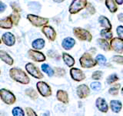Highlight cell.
<instances>
[{
  "mask_svg": "<svg viewBox=\"0 0 123 116\" xmlns=\"http://www.w3.org/2000/svg\"><path fill=\"white\" fill-rule=\"evenodd\" d=\"M9 77L14 81L21 84L27 85L30 83V78L22 69L18 67H12L9 70Z\"/></svg>",
  "mask_w": 123,
  "mask_h": 116,
  "instance_id": "obj_1",
  "label": "cell"
},
{
  "mask_svg": "<svg viewBox=\"0 0 123 116\" xmlns=\"http://www.w3.org/2000/svg\"><path fill=\"white\" fill-rule=\"evenodd\" d=\"M0 98L8 105H12L16 102V97L11 91L6 88L0 89Z\"/></svg>",
  "mask_w": 123,
  "mask_h": 116,
  "instance_id": "obj_2",
  "label": "cell"
},
{
  "mask_svg": "<svg viewBox=\"0 0 123 116\" xmlns=\"http://www.w3.org/2000/svg\"><path fill=\"white\" fill-rule=\"evenodd\" d=\"M36 89L37 91L39 93V94L43 98H49V97H51L52 94L51 87L45 81H38L36 83Z\"/></svg>",
  "mask_w": 123,
  "mask_h": 116,
  "instance_id": "obj_3",
  "label": "cell"
},
{
  "mask_svg": "<svg viewBox=\"0 0 123 116\" xmlns=\"http://www.w3.org/2000/svg\"><path fill=\"white\" fill-rule=\"evenodd\" d=\"M79 63L81 67L83 68H92L97 65V62L93 59V57L88 53H85L83 55L80 57Z\"/></svg>",
  "mask_w": 123,
  "mask_h": 116,
  "instance_id": "obj_4",
  "label": "cell"
},
{
  "mask_svg": "<svg viewBox=\"0 0 123 116\" xmlns=\"http://www.w3.org/2000/svg\"><path fill=\"white\" fill-rule=\"evenodd\" d=\"M73 33L77 39L81 41H88L91 42L92 40V36L88 30L80 28V27H75L73 29Z\"/></svg>",
  "mask_w": 123,
  "mask_h": 116,
  "instance_id": "obj_5",
  "label": "cell"
},
{
  "mask_svg": "<svg viewBox=\"0 0 123 116\" xmlns=\"http://www.w3.org/2000/svg\"><path fill=\"white\" fill-rule=\"evenodd\" d=\"M25 71L29 75L35 77L36 79H42L44 77L43 73L41 72L38 67H36L33 63H27L25 64Z\"/></svg>",
  "mask_w": 123,
  "mask_h": 116,
  "instance_id": "obj_6",
  "label": "cell"
},
{
  "mask_svg": "<svg viewBox=\"0 0 123 116\" xmlns=\"http://www.w3.org/2000/svg\"><path fill=\"white\" fill-rule=\"evenodd\" d=\"M86 6L87 0H73L68 8V11L71 14H76Z\"/></svg>",
  "mask_w": 123,
  "mask_h": 116,
  "instance_id": "obj_7",
  "label": "cell"
},
{
  "mask_svg": "<svg viewBox=\"0 0 123 116\" xmlns=\"http://www.w3.org/2000/svg\"><path fill=\"white\" fill-rule=\"evenodd\" d=\"M27 19H28L33 26L36 27H41V26H46L49 22V19L40 17L33 14H29L27 15Z\"/></svg>",
  "mask_w": 123,
  "mask_h": 116,
  "instance_id": "obj_8",
  "label": "cell"
},
{
  "mask_svg": "<svg viewBox=\"0 0 123 116\" xmlns=\"http://www.w3.org/2000/svg\"><path fill=\"white\" fill-rule=\"evenodd\" d=\"M28 55H29V57L31 60L35 61V62H38V63L44 62L46 60V57L44 55L43 53L38 51V50H33V49L29 50Z\"/></svg>",
  "mask_w": 123,
  "mask_h": 116,
  "instance_id": "obj_9",
  "label": "cell"
},
{
  "mask_svg": "<svg viewBox=\"0 0 123 116\" xmlns=\"http://www.w3.org/2000/svg\"><path fill=\"white\" fill-rule=\"evenodd\" d=\"M70 76L73 80L78 81V82L86 79V74L82 70L75 67H72L70 69Z\"/></svg>",
  "mask_w": 123,
  "mask_h": 116,
  "instance_id": "obj_10",
  "label": "cell"
},
{
  "mask_svg": "<svg viewBox=\"0 0 123 116\" xmlns=\"http://www.w3.org/2000/svg\"><path fill=\"white\" fill-rule=\"evenodd\" d=\"M110 49L118 53H123V40L119 38H113L110 42Z\"/></svg>",
  "mask_w": 123,
  "mask_h": 116,
  "instance_id": "obj_11",
  "label": "cell"
},
{
  "mask_svg": "<svg viewBox=\"0 0 123 116\" xmlns=\"http://www.w3.org/2000/svg\"><path fill=\"white\" fill-rule=\"evenodd\" d=\"M42 32L45 37L48 39L49 41H55L56 39V32L52 26H44L42 29Z\"/></svg>",
  "mask_w": 123,
  "mask_h": 116,
  "instance_id": "obj_12",
  "label": "cell"
},
{
  "mask_svg": "<svg viewBox=\"0 0 123 116\" xmlns=\"http://www.w3.org/2000/svg\"><path fill=\"white\" fill-rule=\"evenodd\" d=\"M76 93L80 99H84L89 96L90 89L86 84H80L76 88Z\"/></svg>",
  "mask_w": 123,
  "mask_h": 116,
  "instance_id": "obj_13",
  "label": "cell"
},
{
  "mask_svg": "<svg viewBox=\"0 0 123 116\" xmlns=\"http://www.w3.org/2000/svg\"><path fill=\"white\" fill-rule=\"evenodd\" d=\"M2 41L4 44H6L8 46H12L15 44V37L10 32H6L2 35Z\"/></svg>",
  "mask_w": 123,
  "mask_h": 116,
  "instance_id": "obj_14",
  "label": "cell"
},
{
  "mask_svg": "<svg viewBox=\"0 0 123 116\" xmlns=\"http://www.w3.org/2000/svg\"><path fill=\"white\" fill-rule=\"evenodd\" d=\"M56 99L59 102L67 104L69 102V98L67 91L64 90H58L56 92Z\"/></svg>",
  "mask_w": 123,
  "mask_h": 116,
  "instance_id": "obj_15",
  "label": "cell"
},
{
  "mask_svg": "<svg viewBox=\"0 0 123 116\" xmlns=\"http://www.w3.org/2000/svg\"><path fill=\"white\" fill-rule=\"evenodd\" d=\"M0 60L9 66H12L14 64V60L9 53L5 50H0Z\"/></svg>",
  "mask_w": 123,
  "mask_h": 116,
  "instance_id": "obj_16",
  "label": "cell"
},
{
  "mask_svg": "<svg viewBox=\"0 0 123 116\" xmlns=\"http://www.w3.org/2000/svg\"><path fill=\"white\" fill-rule=\"evenodd\" d=\"M95 105L97 107L98 109L103 112V113H106L109 110V107H108V104L105 102V99H103L102 98H98L95 101Z\"/></svg>",
  "mask_w": 123,
  "mask_h": 116,
  "instance_id": "obj_17",
  "label": "cell"
},
{
  "mask_svg": "<svg viewBox=\"0 0 123 116\" xmlns=\"http://www.w3.org/2000/svg\"><path fill=\"white\" fill-rule=\"evenodd\" d=\"M75 40L72 37L65 38L62 40V46L63 49L66 50H71L75 46Z\"/></svg>",
  "mask_w": 123,
  "mask_h": 116,
  "instance_id": "obj_18",
  "label": "cell"
},
{
  "mask_svg": "<svg viewBox=\"0 0 123 116\" xmlns=\"http://www.w3.org/2000/svg\"><path fill=\"white\" fill-rule=\"evenodd\" d=\"M13 26L12 21L10 16H7L5 19H2L0 20V28L9 29Z\"/></svg>",
  "mask_w": 123,
  "mask_h": 116,
  "instance_id": "obj_19",
  "label": "cell"
},
{
  "mask_svg": "<svg viewBox=\"0 0 123 116\" xmlns=\"http://www.w3.org/2000/svg\"><path fill=\"white\" fill-rule=\"evenodd\" d=\"M110 107L113 112H115V113H118V112H120V111L122 110V104L120 101L112 100L110 102Z\"/></svg>",
  "mask_w": 123,
  "mask_h": 116,
  "instance_id": "obj_20",
  "label": "cell"
},
{
  "mask_svg": "<svg viewBox=\"0 0 123 116\" xmlns=\"http://www.w3.org/2000/svg\"><path fill=\"white\" fill-rule=\"evenodd\" d=\"M45 42L43 39H42V38L36 39V40H35L32 44V46L33 50H42L45 47Z\"/></svg>",
  "mask_w": 123,
  "mask_h": 116,
  "instance_id": "obj_21",
  "label": "cell"
},
{
  "mask_svg": "<svg viewBox=\"0 0 123 116\" xmlns=\"http://www.w3.org/2000/svg\"><path fill=\"white\" fill-rule=\"evenodd\" d=\"M62 59L64 60V63L67 65V67H72L75 64V59L71 55H69L67 53H62Z\"/></svg>",
  "mask_w": 123,
  "mask_h": 116,
  "instance_id": "obj_22",
  "label": "cell"
},
{
  "mask_svg": "<svg viewBox=\"0 0 123 116\" xmlns=\"http://www.w3.org/2000/svg\"><path fill=\"white\" fill-rule=\"evenodd\" d=\"M98 22L100 23L101 26L104 27L106 29H111V22H109V20L108 19V18H106L105 16H103V15H101L98 18Z\"/></svg>",
  "mask_w": 123,
  "mask_h": 116,
  "instance_id": "obj_23",
  "label": "cell"
},
{
  "mask_svg": "<svg viewBox=\"0 0 123 116\" xmlns=\"http://www.w3.org/2000/svg\"><path fill=\"white\" fill-rule=\"evenodd\" d=\"M25 94L29 97V98H30L32 100H37L38 97V94L37 91L35 90L34 88L32 87H29V88H27L25 89Z\"/></svg>",
  "mask_w": 123,
  "mask_h": 116,
  "instance_id": "obj_24",
  "label": "cell"
},
{
  "mask_svg": "<svg viewBox=\"0 0 123 116\" xmlns=\"http://www.w3.org/2000/svg\"><path fill=\"white\" fill-rule=\"evenodd\" d=\"M41 69L42 71L44 73H45L49 77H52L54 76V70L52 68L49 64H43L41 66Z\"/></svg>",
  "mask_w": 123,
  "mask_h": 116,
  "instance_id": "obj_25",
  "label": "cell"
},
{
  "mask_svg": "<svg viewBox=\"0 0 123 116\" xmlns=\"http://www.w3.org/2000/svg\"><path fill=\"white\" fill-rule=\"evenodd\" d=\"M105 5L111 13H115L118 10V7L114 0H105Z\"/></svg>",
  "mask_w": 123,
  "mask_h": 116,
  "instance_id": "obj_26",
  "label": "cell"
},
{
  "mask_svg": "<svg viewBox=\"0 0 123 116\" xmlns=\"http://www.w3.org/2000/svg\"><path fill=\"white\" fill-rule=\"evenodd\" d=\"M98 44H99L100 47H101L103 50H105V51H109V50H111L109 44L108 43V41L106 40H105V39H98Z\"/></svg>",
  "mask_w": 123,
  "mask_h": 116,
  "instance_id": "obj_27",
  "label": "cell"
},
{
  "mask_svg": "<svg viewBox=\"0 0 123 116\" xmlns=\"http://www.w3.org/2000/svg\"><path fill=\"white\" fill-rule=\"evenodd\" d=\"M12 114L13 116H25V111L20 107H15L12 110Z\"/></svg>",
  "mask_w": 123,
  "mask_h": 116,
  "instance_id": "obj_28",
  "label": "cell"
},
{
  "mask_svg": "<svg viewBox=\"0 0 123 116\" xmlns=\"http://www.w3.org/2000/svg\"><path fill=\"white\" fill-rule=\"evenodd\" d=\"M9 16L11 17V19H12V21L13 24L17 26L18 24L19 19H20V15H19V13H17V12H13V13L12 15H10Z\"/></svg>",
  "mask_w": 123,
  "mask_h": 116,
  "instance_id": "obj_29",
  "label": "cell"
},
{
  "mask_svg": "<svg viewBox=\"0 0 123 116\" xmlns=\"http://www.w3.org/2000/svg\"><path fill=\"white\" fill-rule=\"evenodd\" d=\"M54 75L56 77H63L65 75V70L62 67H54Z\"/></svg>",
  "mask_w": 123,
  "mask_h": 116,
  "instance_id": "obj_30",
  "label": "cell"
},
{
  "mask_svg": "<svg viewBox=\"0 0 123 116\" xmlns=\"http://www.w3.org/2000/svg\"><path fill=\"white\" fill-rule=\"evenodd\" d=\"M100 34H101V36L102 37H105L106 40H111L112 38V33L109 29H102Z\"/></svg>",
  "mask_w": 123,
  "mask_h": 116,
  "instance_id": "obj_31",
  "label": "cell"
},
{
  "mask_svg": "<svg viewBox=\"0 0 123 116\" xmlns=\"http://www.w3.org/2000/svg\"><path fill=\"white\" fill-rule=\"evenodd\" d=\"M95 60L97 62V64H98L100 65H104L106 63V58L103 55H102V54H98V55L96 56Z\"/></svg>",
  "mask_w": 123,
  "mask_h": 116,
  "instance_id": "obj_32",
  "label": "cell"
},
{
  "mask_svg": "<svg viewBox=\"0 0 123 116\" xmlns=\"http://www.w3.org/2000/svg\"><path fill=\"white\" fill-rule=\"evenodd\" d=\"M118 80V77L117 76V74H115V73H113V74H111L110 76L108 77L107 78V83L108 84H113L115 83V81H117Z\"/></svg>",
  "mask_w": 123,
  "mask_h": 116,
  "instance_id": "obj_33",
  "label": "cell"
},
{
  "mask_svg": "<svg viewBox=\"0 0 123 116\" xmlns=\"http://www.w3.org/2000/svg\"><path fill=\"white\" fill-rule=\"evenodd\" d=\"M120 87V84H116V86L111 87L109 90V93L111 95H117L118 94V88Z\"/></svg>",
  "mask_w": 123,
  "mask_h": 116,
  "instance_id": "obj_34",
  "label": "cell"
},
{
  "mask_svg": "<svg viewBox=\"0 0 123 116\" xmlns=\"http://www.w3.org/2000/svg\"><path fill=\"white\" fill-rule=\"evenodd\" d=\"M102 72L101 71H96L92 74V78L93 80H100L102 78Z\"/></svg>",
  "mask_w": 123,
  "mask_h": 116,
  "instance_id": "obj_35",
  "label": "cell"
},
{
  "mask_svg": "<svg viewBox=\"0 0 123 116\" xmlns=\"http://www.w3.org/2000/svg\"><path fill=\"white\" fill-rule=\"evenodd\" d=\"M25 110V113H26L27 116H38L36 112L35 111V110L32 108L26 107Z\"/></svg>",
  "mask_w": 123,
  "mask_h": 116,
  "instance_id": "obj_36",
  "label": "cell"
},
{
  "mask_svg": "<svg viewBox=\"0 0 123 116\" xmlns=\"http://www.w3.org/2000/svg\"><path fill=\"white\" fill-rule=\"evenodd\" d=\"M102 87V84L99 82H92L91 84V88L93 91H99Z\"/></svg>",
  "mask_w": 123,
  "mask_h": 116,
  "instance_id": "obj_37",
  "label": "cell"
},
{
  "mask_svg": "<svg viewBox=\"0 0 123 116\" xmlns=\"http://www.w3.org/2000/svg\"><path fill=\"white\" fill-rule=\"evenodd\" d=\"M112 60L119 64H123V57L119 55H115L112 57Z\"/></svg>",
  "mask_w": 123,
  "mask_h": 116,
  "instance_id": "obj_38",
  "label": "cell"
},
{
  "mask_svg": "<svg viewBox=\"0 0 123 116\" xmlns=\"http://www.w3.org/2000/svg\"><path fill=\"white\" fill-rule=\"evenodd\" d=\"M116 32H117V34H118L119 39L123 40V26H118L117 29H116Z\"/></svg>",
  "mask_w": 123,
  "mask_h": 116,
  "instance_id": "obj_39",
  "label": "cell"
},
{
  "mask_svg": "<svg viewBox=\"0 0 123 116\" xmlns=\"http://www.w3.org/2000/svg\"><path fill=\"white\" fill-rule=\"evenodd\" d=\"M11 6H12V8L13 12H17V13H20V12H21L20 7H19L15 2H12V3L11 4Z\"/></svg>",
  "mask_w": 123,
  "mask_h": 116,
  "instance_id": "obj_40",
  "label": "cell"
},
{
  "mask_svg": "<svg viewBox=\"0 0 123 116\" xmlns=\"http://www.w3.org/2000/svg\"><path fill=\"white\" fill-rule=\"evenodd\" d=\"M86 8H87L88 11L90 13V14L93 15V14L95 13V8H94L93 6H92V5H91V4H88V5H87Z\"/></svg>",
  "mask_w": 123,
  "mask_h": 116,
  "instance_id": "obj_41",
  "label": "cell"
},
{
  "mask_svg": "<svg viewBox=\"0 0 123 116\" xmlns=\"http://www.w3.org/2000/svg\"><path fill=\"white\" fill-rule=\"evenodd\" d=\"M6 6L5 4L2 2H0V13H2V12L6 9Z\"/></svg>",
  "mask_w": 123,
  "mask_h": 116,
  "instance_id": "obj_42",
  "label": "cell"
},
{
  "mask_svg": "<svg viewBox=\"0 0 123 116\" xmlns=\"http://www.w3.org/2000/svg\"><path fill=\"white\" fill-rule=\"evenodd\" d=\"M118 19L120 22H123V13H120L118 15Z\"/></svg>",
  "mask_w": 123,
  "mask_h": 116,
  "instance_id": "obj_43",
  "label": "cell"
},
{
  "mask_svg": "<svg viewBox=\"0 0 123 116\" xmlns=\"http://www.w3.org/2000/svg\"><path fill=\"white\" fill-rule=\"evenodd\" d=\"M115 2L118 5H122L123 4V0H115Z\"/></svg>",
  "mask_w": 123,
  "mask_h": 116,
  "instance_id": "obj_44",
  "label": "cell"
},
{
  "mask_svg": "<svg viewBox=\"0 0 123 116\" xmlns=\"http://www.w3.org/2000/svg\"><path fill=\"white\" fill-rule=\"evenodd\" d=\"M53 1L55 2H62L63 1H65V0H53Z\"/></svg>",
  "mask_w": 123,
  "mask_h": 116,
  "instance_id": "obj_45",
  "label": "cell"
},
{
  "mask_svg": "<svg viewBox=\"0 0 123 116\" xmlns=\"http://www.w3.org/2000/svg\"><path fill=\"white\" fill-rule=\"evenodd\" d=\"M42 116H49V112H45V113H44L43 115H42Z\"/></svg>",
  "mask_w": 123,
  "mask_h": 116,
  "instance_id": "obj_46",
  "label": "cell"
},
{
  "mask_svg": "<svg viewBox=\"0 0 123 116\" xmlns=\"http://www.w3.org/2000/svg\"><path fill=\"white\" fill-rule=\"evenodd\" d=\"M122 94H123V87L122 88Z\"/></svg>",
  "mask_w": 123,
  "mask_h": 116,
  "instance_id": "obj_47",
  "label": "cell"
},
{
  "mask_svg": "<svg viewBox=\"0 0 123 116\" xmlns=\"http://www.w3.org/2000/svg\"><path fill=\"white\" fill-rule=\"evenodd\" d=\"M1 43H2V41H1V39H0V44H1Z\"/></svg>",
  "mask_w": 123,
  "mask_h": 116,
  "instance_id": "obj_48",
  "label": "cell"
},
{
  "mask_svg": "<svg viewBox=\"0 0 123 116\" xmlns=\"http://www.w3.org/2000/svg\"><path fill=\"white\" fill-rule=\"evenodd\" d=\"M0 74H1V71H0Z\"/></svg>",
  "mask_w": 123,
  "mask_h": 116,
  "instance_id": "obj_49",
  "label": "cell"
}]
</instances>
